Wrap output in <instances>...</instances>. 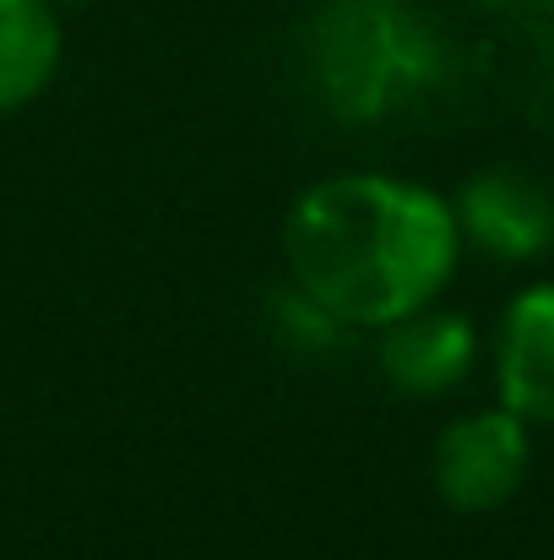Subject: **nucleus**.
<instances>
[{
	"label": "nucleus",
	"instance_id": "nucleus-3",
	"mask_svg": "<svg viewBox=\"0 0 554 560\" xmlns=\"http://www.w3.org/2000/svg\"><path fill=\"white\" fill-rule=\"evenodd\" d=\"M528 479V424L511 408L462 413L435 441V490L451 512H495Z\"/></svg>",
	"mask_w": 554,
	"mask_h": 560
},
{
	"label": "nucleus",
	"instance_id": "nucleus-1",
	"mask_svg": "<svg viewBox=\"0 0 554 560\" xmlns=\"http://www.w3.org/2000/svg\"><path fill=\"white\" fill-rule=\"evenodd\" d=\"M457 250L451 201L397 175H332L305 190L283 223L294 294L338 327H386L435 305Z\"/></svg>",
	"mask_w": 554,
	"mask_h": 560
},
{
	"label": "nucleus",
	"instance_id": "nucleus-6",
	"mask_svg": "<svg viewBox=\"0 0 554 560\" xmlns=\"http://www.w3.org/2000/svg\"><path fill=\"white\" fill-rule=\"evenodd\" d=\"M495 386L500 408H511L522 424H554V283H533L506 305Z\"/></svg>",
	"mask_w": 554,
	"mask_h": 560
},
{
	"label": "nucleus",
	"instance_id": "nucleus-2",
	"mask_svg": "<svg viewBox=\"0 0 554 560\" xmlns=\"http://www.w3.org/2000/svg\"><path fill=\"white\" fill-rule=\"evenodd\" d=\"M435 71V49L391 0H343L321 27V82L349 120H375Z\"/></svg>",
	"mask_w": 554,
	"mask_h": 560
},
{
	"label": "nucleus",
	"instance_id": "nucleus-5",
	"mask_svg": "<svg viewBox=\"0 0 554 560\" xmlns=\"http://www.w3.org/2000/svg\"><path fill=\"white\" fill-rule=\"evenodd\" d=\"M375 332H380V343H375L380 375L408 397H440V392L462 386V375L473 371V354H479L468 316L429 311V305H419Z\"/></svg>",
	"mask_w": 554,
	"mask_h": 560
},
{
	"label": "nucleus",
	"instance_id": "nucleus-8",
	"mask_svg": "<svg viewBox=\"0 0 554 560\" xmlns=\"http://www.w3.org/2000/svg\"><path fill=\"white\" fill-rule=\"evenodd\" d=\"M49 5H82V0H49Z\"/></svg>",
	"mask_w": 554,
	"mask_h": 560
},
{
	"label": "nucleus",
	"instance_id": "nucleus-7",
	"mask_svg": "<svg viewBox=\"0 0 554 560\" xmlns=\"http://www.w3.org/2000/svg\"><path fill=\"white\" fill-rule=\"evenodd\" d=\"M60 66V22L49 0H0V115L33 104Z\"/></svg>",
	"mask_w": 554,
	"mask_h": 560
},
{
	"label": "nucleus",
	"instance_id": "nucleus-4",
	"mask_svg": "<svg viewBox=\"0 0 554 560\" xmlns=\"http://www.w3.org/2000/svg\"><path fill=\"white\" fill-rule=\"evenodd\" d=\"M457 234L473 240L495 261H533L554 245V196L517 170H484L473 175L457 207Z\"/></svg>",
	"mask_w": 554,
	"mask_h": 560
}]
</instances>
